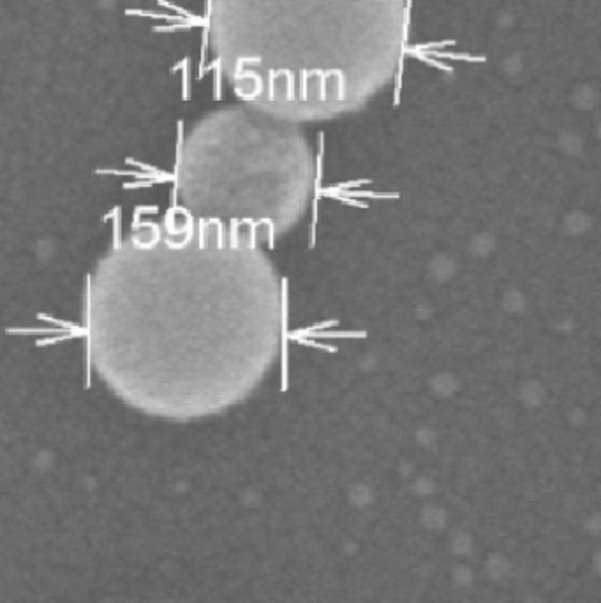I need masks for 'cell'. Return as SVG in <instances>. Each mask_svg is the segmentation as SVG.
Returning <instances> with one entry per match:
<instances>
[{
	"instance_id": "cell-1",
	"label": "cell",
	"mask_w": 601,
	"mask_h": 603,
	"mask_svg": "<svg viewBox=\"0 0 601 603\" xmlns=\"http://www.w3.org/2000/svg\"><path fill=\"white\" fill-rule=\"evenodd\" d=\"M284 335V288L261 242L179 210L133 224L85 284L88 369L154 418L203 420L247 401Z\"/></svg>"
},
{
	"instance_id": "cell-2",
	"label": "cell",
	"mask_w": 601,
	"mask_h": 603,
	"mask_svg": "<svg viewBox=\"0 0 601 603\" xmlns=\"http://www.w3.org/2000/svg\"><path fill=\"white\" fill-rule=\"evenodd\" d=\"M208 42L238 101L298 125L356 113L404 64L407 0H208Z\"/></svg>"
},
{
	"instance_id": "cell-3",
	"label": "cell",
	"mask_w": 601,
	"mask_h": 603,
	"mask_svg": "<svg viewBox=\"0 0 601 603\" xmlns=\"http://www.w3.org/2000/svg\"><path fill=\"white\" fill-rule=\"evenodd\" d=\"M179 212L261 242L290 233L318 187V161L304 125L247 103L210 110L176 150Z\"/></svg>"
}]
</instances>
